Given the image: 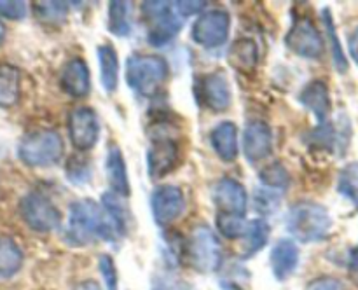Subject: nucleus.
Returning <instances> with one entry per match:
<instances>
[{"label": "nucleus", "mask_w": 358, "mask_h": 290, "mask_svg": "<svg viewBox=\"0 0 358 290\" xmlns=\"http://www.w3.org/2000/svg\"><path fill=\"white\" fill-rule=\"evenodd\" d=\"M21 73L9 63L0 65V108H10L20 101Z\"/></svg>", "instance_id": "25"}, {"label": "nucleus", "mask_w": 358, "mask_h": 290, "mask_svg": "<svg viewBox=\"0 0 358 290\" xmlns=\"http://www.w3.org/2000/svg\"><path fill=\"white\" fill-rule=\"evenodd\" d=\"M126 84L142 98H154L168 77V63L159 55H131L126 59Z\"/></svg>", "instance_id": "3"}, {"label": "nucleus", "mask_w": 358, "mask_h": 290, "mask_svg": "<svg viewBox=\"0 0 358 290\" xmlns=\"http://www.w3.org/2000/svg\"><path fill=\"white\" fill-rule=\"evenodd\" d=\"M63 156V138L52 129L28 133L17 143V157L31 168H45L58 163Z\"/></svg>", "instance_id": "4"}, {"label": "nucleus", "mask_w": 358, "mask_h": 290, "mask_svg": "<svg viewBox=\"0 0 358 290\" xmlns=\"http://www.w3.org/2000/svg\"><path fill=\"white\" fill-rule=\"evenodd\" d=\"M245 227H247L245 217L220 215V213H217V229L227 240H240L241 234L245 233Z\"/></svg>", "instance_id": "34"}, {"label": "nucleus", "mask_w": 358, "mask_h": 290, "mask_svg": "<svg viewBox=\"0 0 358 290\" xmlns=\"http://www.w3.org/2000/svg\"><path fill=\"white\" fill-rule=\"evenodd\" d=\"M119 234L100 203L80 199L70 205L63 241L70 247H87L94 241L117 245Z\"/></svg>", "instance_id": "1"}, {"label": "nucleus", "mask_w": 358, "mask_h": 290, "mask_svg": "<svg viewBox=\"0 0 358 290\" xmlns=\"http://www.w3.org/2000/svg\"><path fill=\"white\" fill-rule=\"evenodd\" d=\"M210 143L217 156L226 163L238 157V128L234 122L222 121L210 131Z\"/></svg>", "instance_id": "21"}, {"label": "nucleus", "mask_w": 358, "mask_h": 290, "mask_svg": "<svg viewBox=\"0 0 358 290\" xmlns=\"http://www.w3.org/2000/svg\"><path fill=\"white\" fill-rule=\"evenodd\" d=\"M65 175L69 182L76 185H84L91 180V166L86 159L79 156L69 157L65 164Z\"/></svg>", "instance_id": "35"}, {"label": "nucleus", "mask_w": 358, "mask_h": 290, "mask_svg": "<svg viewBox=\"0 0 358 290\" xmlns=\"http://www.w3.org/2000/svg\"><path fill=\"white\" fill-rule=\"evenodd\" d=\"M126 198H121L115 192L107 191L105 194H101V203L105 213L108 215L110 222L114 224L115 231H117L119 238L126 236L129 231V224H131V212H129L128 205L124 201Z\"/></svg>", "instance_id": "24"}, {"label": "nucleus", "mask_w": 358, "mask_h": 290, "mask_svg": "<svg viewBox=\"0 0 358 290\" xmlns=\"http://www.w3.org/2000/svg\"><path fill=\"white\" fill-rule=\"evenodd\" d=\"M322 20H324V27H325V34H327L329 42H331V52H332V61H334V66L338 72L345 73L348 72V59H346L345 51L341 48V42H339L338 31H336V24L334 20H332L331 10L325 7L322 10Z\"/></svg>", "instance_id": "29"}, {"label": "nucleus", "mask_w": 358, "mask_h": 290, "mask_svg": "<svg viewBox=\"0 0 358 290\" xmlns=\"http://www.w3.org/2000/svg\"><path fill=\"white\" fill-rule=\"evenodd\" d=\"M107 28L115 37H128L131 34V21H129V2H108Z\"/></svg>", "instance_id": "28"}, {"label": "nucleus", "mask_w": 358, "mask_h": 290, "mask_svg": "<svg viewBox=\"0 0 358 290\" xmlns=\"http://www.w3.org/2000/svg\"><path fill=\"white\" fill-rule=\"evenodd\" d=\"M301 252L292 238H280L271 248L269 254V264H271L273 276L278 282H285L296 273L299 266Z\"/></svg>", "instance_id": "17"}, {"label": "nucleus", "mask_w": 358, "mask_h": 290, "mask_svg": "<svg viewBox=\"0 0 358 290\" xmlns=\"http://www.w3.org/2000/svg\"><path fill=\"white\" fill-rule=\"evenodd\" d=\"M69 138L77 150H90L100 140V121L93 108L76 107L69 115Z\"/></svg>", "instance_id": "12"}, {"label": "nucleus", "mask_w": 358, "mask_h": 290, "mask_svg": "<svg viewBox=\"0 0 358 290\" xmlns=\"http://www.w3.org/2000/svg\"><path fill=\"white\" fill-rule=\"evenodd\" d=\"M350 138H352V126H350L348 117L341 115V119L338 121L327 119L325 122H320L317 128L308 133L306 142L313 149L327 150V152L341 157L348 150Z\"/></svg>", "instance_id": "10"}, {"label": "nucleus", "mask_w": 358, "mask_h": 290, "mask_svg": "<svg viewBox=\"0 0 358 290\" xmlns=\"http://www.w3.org/2000/svg\"><path fill=\"white\" fill-rule=\"evenodd\" d=\"M185 254L192 268L199 273H213L222 264L219 238L205 224L191 231V238L185 243Z\"/></svg>", "instance_id": "6"}, {"label": "nucleus", "mask_w": 358, "mask_h": 290, "mask_svg": "<svg viewBox=\"0 0 358 290\" xmlns=\"http://www.w3.org/2000/svg\"><path fill=\"white\" fill-rule=\"evenodd\" d=\"M259 180H261L262 187L285 192L290 184V175L282 163H271L262 168L259 173Z\"/></svg>", "instance_id": "31"}, {"label": "nucleus", "mask_w": 358, "mask_h": 290, "mask_svg": "<svg viewBox=\"0 0 358 290\" xmlns=\"http://www.w3.org/2000/svg\"><path fill=\"white\" fill-rule=\"evenodd\" d=\"M150 210L157 226L168 227L185 212V196L177 185H161L150 196Z\"/></svg>", "instance_id": "13"}, {"label": "nucleus", "mask_w": 358, "mask_h": 290, "mask_svg": "<svg viewBox=\"0 0 358 290\" xmlns=\"http://www.w3.org/2000/svg\"><path fill=\"white\" fill-rule=\"evenodd\" d=\"M248 280H250V273L241 264L226 266L222 276H220V283L226 290H241L247 285Z\"/></svg>", "instance_id": "36"}, {"label": "nucleus", "mask_w": 358, "mask_h": 290, "mask_svg": "<svg viewBox=\"0 0 358 290\" xmlns=\"http://www.w3.org/2000/svg\"><path fill=\"white\" fill-rule=\"evenodd\" d=\"M332 217L325 206L313 201H301L290 206L285 217V227L294 240L301 243L324 241L331 234Z\"/></svg>", "instance_id": "2"}, {"label": "nucleus", "mask_w": 358, "mask_h": 290, "mask_svg": "<svg viewBox=\"0 0 358 290\" xmlns=\"http://www.w3.org/2000/svg\"><path fill=\"white\" fill-rule=\"evenodd\" d=\"M59 86L69 96L86 98L91 91V73L86 61L80 58L66 61L59 75Z\"/></svg>", "instance_id": "18"}, {"label": "nucleus", "mask_w": 358, "mask_h": 290, "mask_svg": "<svg viewBox=\"0 0 358 290\" xmlns=\"http://www.w3.org/2000/svg\"><path fill=\"white\" fill-rule=\"evenodd\" d=\"M142 13L150 24L147 42L152 48L168 45L184 27V20L175 10L173 2H143Z\"/></svg>", "instance_id": "5"}, {"label": "nucleus", "mask_w": 358, "mask_h": 290, "mask_svg": "<svg viewBox=\"0 0 358 290\" xmlns=\"http://www.w3.org/2000/svg\"><path fill=\"white\" fill-rule=\"evenodd\" d=\"M306 290H345V287H343V283L338 278L320 276V278H315L313 282L308 283Z\"/></svg>", "instance_id": "41"}, {"label": "nucleus", "mask_w": 358, "mask_h": 290, "mask_svg": "<svg viewBox=\"0 0 358 290\" xmlns=\"http://www.w3.org/2000/svg\"><path fill=\"white\" fill-rule=\"evenodd\" d=\"M150 143L147 149V173L152 180L166 177L178 163V143L168 131L166 126L152 128L149 135Z\"/></svg>", "instance_id": "7"}, {"label": "nucleus", "mask_w": 358, "mask_h": 290, "mask_svg": "<svg viewBox=\"0 0 358 290\" xmlns=\"http://www.w3.org/2000/svg\"><path fill=\"white\" fill-rule=\"evenodd\" d=\"M73 290H101V289L96 282H93V280H86V282H80Z\"/></svg>", "instance_id": "44"}, {"label": "nucleus", "mask_w": 358, "mask_h": 290, "mask_svg": "<svg viewBox=\"0 0 358 290\" xmlns=\"http://www.w3.org/2000/svg\"><path fill=\"white\" fill-rule=\"evenodd\" d=\"M150 290H189V285L184 280L177 278L171 273H156L150 282Z\"/></svg>", "instance_id": "38"}, {"label": "nucleus", "mask_w": 358, "mask_h": 290, "mask_svg": "<svg viewBox=\"0 0 358 290\" xmlns=\"http://www.w3.org/2000/svg\"><path fill=\"white\" fill-rule=\"evenodd\" d=\"M105 173H107V182L110 185L112 192H115L121 198H128L131 185L128 178V168H126L124 156L117 145H112L108 149L107 157H105Z\"/></svg>", "instance_id": "20"}, {"label": "nucleus", "mask_w": 358, "mask_h": 290, "mask_svg": "<svg viewBox=\"0 0 358 290\" xmlns=\"http://www.w3.org/2000/svg\"><path fill=\"white\" fill-rule=\"evenodd\" d=\"M206 6H208V3L199 2V0H194V2H185V0H180V2H173L175 10H177V14L182 17V20L192 16V14L201 13V10L205 9Z\"/></svg>", "instance_id": "40"}, {"label": "nucleus", "mask_w": 358, "mask_h": 290, "mask_svg": "<svg viewBox=\"0 0 358 290\" xmlns=\"http://www.w3.org/2000/svg\"><path fill=\"white\" fill-rule=\"evenodd\" d=\"M269 233H271V227H269L268 220L266 219H254L250 222H247L245 227V233L241 234V252L240 257L243 261L254 257L257 252H261L266 247L269 240Z\"/></svg>", "instance_id": "22"}, {"label": "nucleus", "mask_w": 358, "mask_h": 290, "mask_svg": "<svg viewBox=\"0 0 358 290\" xmlns=\"http://www.w3.org/2000/svg\"><path fill=\"white\" fill-rule=\"evenodd\" d=\"M282 198L283 192L268 187H257L254 192L255 210L259 213H262V215H273L275 212H278Z\"/></svg>", "instance_id": "33"}, {"label": "nucleus", "mask_w": 358, "mask_h": 290, "mask_svg": "<svg viewBox=\"0 0 358 290\" xmlns=\"http://www.w3.org/2000/svg\"><path fill=\"white\" fill-rule=\"evenodd\" d=\"M20 215L35 233H52L62 226V213L42 192H28L21 198Z\"/></svg>", "instance_id": "8"}, {"label": "nucleus", "mask_w": 358, "mask_h": 290, "mask_svg": "<svg viewBox=\"0 0 358 290\" xmlns=\"http://www.w3.org/2000/svg\"><path fill=\"white\" fill-rule=\"evenodd\" d=\"M35 14L48 24H63L69 16V3L66 2H37Z\"/></svg>", "instance_id": "32"}, {"label": "nucleus", "mask_w": 358, "mask_h": 290, "mask_svg": "<svg viewBox=\"0 0 358 290\" xmlns=\"http://www.w3.org/2000/svg\"><path fill=\"white\" fill-rule=\"evenodd\" d=\"M348 269H350V276H352V280L358 285V245L352 252H350Z\"/></svg>", "instance_id": "42"}, {"label": "nucleus", "mask_w": 358, "mask_h": 290, "mask_svg": "<svg viewBox=\"0 0 358 290\" xmlns=\"http://www.w3.org/2000/svg\"><path fill=\"white\" fill-rule=\"evenodd\" d=\"M198 94L201 96L203 105L212 112L227 110L233 101L229 79L224 72H212L203 77Z\"/></svg>", "instance_id": "16"}, {"label": "nucleus", "mask_w": 358, "mask_h": 290, "mask_svg": "<svg viewBox=\"0 0 358 290\" xmlns=\"http://www.w3.org/2000/svg\"><path fill=\"white\" fill-rule=\"evenodd\" d=\"M348 49H350V55H352L353 61L358 65V28H355V31H353L352 37H350Z\"/></svg>", "instance_id": "43"}, {"label": "nucleus", "mask_w": 358, "mask_h": 290, "mask_svg": "<svg viewBox=\"0 0 358 290\" xmlns=\"http://www.w3.org/2000/svg\"><path fill=\"white\" fill-rule=\"evenodd\" d=\"M98 268H100L101 278H103L105 290H119V276L114 259L108 254H101L100 261H98Z\"/></svg>", "instance_id": "37"}, {"label": "nucleus", "mask_w": 358, "mask_h": 290, "mask_svg": "<svg viewBox=\"0 0 358 290\" xmlns=\"http://www.w3.org/2000/svg\"><path fill=\"white\" fill-rule=\"evenodd\" d=\"M227 59H229L231 66H234L240 72L248 73L254 70L259 63V48L252 38H238L233 45H231L229 52H227Z\"/></svg>", "instance_id": "26"}, {"label": "nucleus", "mask_w": 358, "mask_h": 290, "mask_svg": "<svg viewBox=\"0 0 358 290\" xmlns=\"http://www.w3.org/2000/svg\"><path fill=\"white\" fill-rule=\"evenodd\" d=\"M212 199L220 215L245 217L248 208L247 189L238 180L224 177L217 180L212 187Z\"/></svg>", "instance_id": "14"}, {"label": "nucleus", "mask_w": 358, "mask_h": 290, "mask_svg": "<svg viewBox=\"0 0 358 290\" xmlns=\"http://www.w3.org/2000/svg\"><path fill=\"white\" fill-rule=\"evenodd\" d=\"M338 192L353 203L358 210V163H348L341 168L338 177Z\"/></svg>", "instance_id": "30"}, {"label": "nucleus", "mask_w": 358, "mask_h": 290, "mask_svg": "<svg viewBox=\"0 0 358 290\" xmlns=\"http://www.w3.org/2000/svg\"><path fill=\"white\" fill-rule=\"evenodd\" d=\"M243 154L250 164L264 161L273 152V131L264 121H250L243 129Z\"/></svg>", "instance_id": "15"}, {"label": "nucleus", "mask_w": 358, "mask_h": 290, "mask_svg": "<svg viewBox=\"0 0 358 290\" xmlns=\"http://www.w3.org/2000/svg\"><path fill=\"white\" fill-rule=\"evenodd\" d=\"M23 266V252L10 236H0V280L10 278Z\"/></svg>", "instance_id": "27"}, {"label": "nucleus", "mask_w": 358, "mask_h": 290, "mask_svg": "<svg viewBox=\"0 0 358 290\" xmlns=\"http://www.w3.org/2000/svg\"><path fill=\"white\" fill-rule=\"evenodd\" d=\"M285 45L294 55L306 59H317L324 55V38L313 21L303 17L290 27L285 37Z\"/></svg>", "instance_id": "11"}, {"label": "nucleus", "mask_w": 358, "mask_h": 290, "mask_svg": "<svg viewBox=\"0 0 358 290\" xmlns=\"http://www.w3.org/2000/svg\"><path fill=\"white\" fill-rule=\"evenodd\" d=\"M3 41H6V27L0 23V45L3 44Z\"/></svg>", "instance_id": "45"}, {"label": "nucleus", "mask_w": 358, "mask_h": 290, "mask_svg": "<svg viewBox=\"0 0 358 290\" xmlns=\"http://www.w3.org/2000/svg\"><path fill=\"white\" fill-rule=\"evenodd\" d=\"M299 103L317 117L318 124L327 121L332 108L331 91H329L327 82H324L320 79H315L311 82H308L299 93Z\"/></svg>", "instance_id": "19"}, {"label": "nucleus", "mask_w": 358, "mask_h": 290, "mask_svg": "<svg viewBox=\"0 0 358 290\" xmlns=\"http://www.w3.org/2000/svg\"><path fill=\"white\" fill-rule=\"evenodd\" d=\"M231 16L224 9L205 10L192 23L191 38L205 49H217L229 38Z\"/></svg>", "instance_id": "9"}, {"label": "nucleus", "mask_w": 358, "mask_h": 290, "mask_svg": "<svg viewBox=\"0 0 358 290\" xmlns=\"http://www.w3.org/2000/svg\"><path fill=\"white\" fill-rule=\"evenodd\" d=\"M96 55L98 63H100V82L103 89L112 94L119 86V73H121L119 56L112 44L98 45Z\"/></svg>", "instance_id": "23"}, {"label": "nucleus", "mask_w": 358, "mask_h": 290, "mask_svg": "<svg viewBox=\"0 0 358 290\" xmlns=\"http://www.w3.org/2000/svg\"><path fill=\"white\" fill-rule=\"evenodd\" d=\"M27 13L28 3L23 0H0V16L6 17V20H24Z\"/></svg>", "instance_id": "39"}]
</instances>
